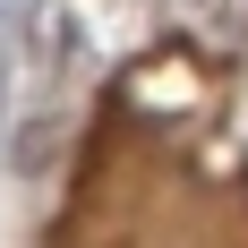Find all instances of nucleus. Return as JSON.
Returning a JSON list of instances; mask_svg holds the SVG:
<instances>
[{
	"label": "nucleus",
	"mask_w": 248,
	"mask_h": 248,
	"mask_svg": "<svg viewBox=\"0 0 248 248\" xmlns=\"http://www.w3.org/2000/svg\"><path fill=\"white\" fill-rule=\"evenodd\" d=\"M205 17L223 26V34H248V0H205Z\"/></svg>",
	"instance_id": "obj_1"
}]
</instances>
